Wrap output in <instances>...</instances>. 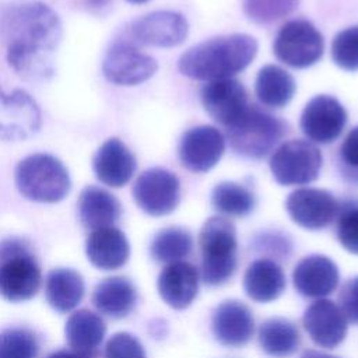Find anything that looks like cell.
Segmentation results:
<instances>
[{
    "mask_svg": "<svg viewBox=\"0 0 358 358\" xmlns=\"http://www.w3.org/2000/svg\"><path fill=\"white\" fill-rule=\"evenodd\" d=\"M129 3H133V4H143V3H147L148 0H127Z\"/></svg>",
    "mask_w": 358,
    "mask_h": 358,
    "instance_id": "b9f144b4",
    "label": "cell"
},
{
    "mask_svg": "<svg viewBox=\"0 0 358 358\" xmlns=\"http://www.w3.org/2000/svg\"><path fill=\"white\" fill-rule=\"evenodd\" d=\"M0 38L10 67L24 78L53 73V52L62 39V22L53 8L39 1L11 4L0 13Z\"/></svg>",
    "mask_w": 358,
    "mask_h": 358,
    "instance_id": "6da1fadb",
    "label": "cell"
},
{
    "mask_svg": "<svg viewBox=\"0 0 358 358\" xmlns=\"http://www.w3.org/2000/svg\"><path fill=\"white\" fill-rule=\"evenodd\" d=\"M323 165L320 150L308 140H288L270 157V172L281 186H302L317 179Z\"/></svg>",
    "mask_w": 358,
    "mask_h": 358,
    "instance_id": "52a82bcc",
    "label": "cell"
},
{
    "mask_svg": "<svg viewBox=\"0 0 358 358\" xmlns=\"http://www.w3.org/2000/svg\"><path fill=\"white\" fill-rule=\"evenodd\" d=\"M193 248V239L189 231L180 227L164 228L155 234L151 241V256L161 263H175L186 257Z\"/></svg>",
    "mask_w": 358,
    "mask_h": 358,
    "instance_id": "4dcf8cb0",
    "label": "cell"
},
{
    "mask_svg": "<svg viewBox=\"0 0 358 358\" xmlns=\"http://www.w3.org/2000/svg\"><path fill=\"white\" fill-rule=\"evenodd\" d=\"M294 287L308 298H323L331 294L340 280L338 268L323 255H310L298 262L292 273Z\"/></svg>",
    "mask_w": 358,
    "mask_h": 358,
    "instance_id": "ac0fdd59",
    "label": "cell"
},
{
    "mask_svg": "<svg viewBox=\"0 0 358 358\" xmlns=\"http://www.w3.org/2000/svg\"><path fill=\"white\" fill-rule=\"evenodd\" d=\"M78 1L83 4V7H85L92 13H101L110 4V0H78Z\"/></svg>",
    "mask_w": 358,
    "mask_h": 358,
    "instance_id": "f35d334b",
    "label": "cell"
},
{
    "mask_svg": "<svg viewBox=\"0 0 358 358\" xmlns=\"http://www.w3.org/2000/svg\"><path fill=\"white\" fill-rule=\"evenodd\" d=\"M45 294L49 305L57 312L74 309L84 295L83 277L71 268H55L48 274Z\"/></svg>",
    "mask_w": 358,
    "mask_h": 358,
    "instance_id": "83f0119b",
    "label": "cell"
},
{
    "mask_svg": "<svg viewBox=\"0 0 358 358\" xmlns=\"http://www.w3.org/2000/svg\"><path fill=\"white\" fill-rule=\"evenodd\" d=\"M333 63L345 71H358V25L340 31L330 48Z\"/></svg>",
    "mask_w": 358,
    "mask_h": 358,
    "instance_id": "836d02e7",
    "label": "cell"
},
{
    "mask_svg": "<svg viewBox=\"0 0 358 358\" xmlns=\"http://www.w3.org/2000/svg\"><path fill=\"white\" fill-rule=\"evenodd\" d=\"M296 84L294 77L280 66H263L255 81V94L262 105L268 108H284L294 98Z\"/></svg>",
    "mask_w": 358,
    "mask_h": 358,
    "instance_id": "4316f807",
    "label": "cell"
},
{
    "mask_svg": "<svg viewBox=\"0 0 358 358\" xmlns=\"http://www.w3.org/2000/svg\"><path fill=\"white\" fill-rule=\"evenodd\" d=\"M243 288L250 299L262 303L271 302L285 289L284 271L270 259L255 260L245 271Z\"/></svg>",
    "mask_w": 358,
    "mask_h": 358,
    "instance_id": "cb8c5ba5",
    "label": "cell"
},
{
    "mask_svg": "<svg viewBox=\"0 0 358 358\" xmlns=\"http://www.w3.org/2000/svg\"><path fill=\"white\" fill-rule=\"evenodd\" d=\"M41 126V109L27 91L14 90L7 94L0 87V140L29 138Z\"/></svg>",
    "mask_w": 358,
    "mask_h": 358,
    "instance_id": "7c38bea8",
    "label": "cell"
},
{
    "mask_svg": "<svg viewBox=\"0 0 358 358\" xmlns=\"http://www.w3.org/2000/svg\"><path fill=\"white\" fill-rule=\"evenodd\" d=\"M120 213L122 207L119 200L102 187L87 186L78 197L80 221L85 228L92 231L113 227Z\"/></svg>",
    "mask_w": 358,
    "mask_h": 358,
    "instance_id": "603a6c76",
    "label": "cell"
},
{
    "mask_svg": "<svg viewBox=\"0 0 358 358\" xmlns=\"http://www.w3.org/2000/svg\"><path fill=\"white\" fill-rule=\"evenodd\" d=\"M211 204L214 210L231 217H245L255 208L256 199L246 186L224 180L214 186L211 192Z\"/></svg>",
    "mask_w": 358,
    "mask_h": 358,
    "instance_id": "f546056e",
    "label": "cell"
},
{
    "mask_svg": "<svg viewBox=\"0 0 358 358\" xmlns=\"http://www.w3.org/2000/svg\"><path fill=\"white\" fill-rule=\"evenodd\" d=\"M200 98L206 112L225 127L235 123L249 106L245 87L234 77L206 83Z\"/></svg>",
    "mask_w": 358,
    "mask_h": 358,
    "instance_id": "2e32d148",
    "label": "cell"
},
{
    "mask_svg": "<svg viewBox=\"0 0 358 358\" xmlns=\"http://www.w3.org/2000/svg\"><path fill=\"white\" fill-rule=\"evenodd\" d=\"M105 358H145V352L134 336L116 333L106 343Z\"/></svg>",
    "mask_w": 358,
    "mask_h": 358,
    "instance_id": "d590c367",
    "label": "cell"
},
{
    "mask_svg": "<svg viewBox=\"0 0 358 358\" xmlns=\"http://www.w3.org/2000/svg\"><path fill=\"white\" fill-rule=\"evenodd\" d=\"M48 358H85L74 351H67V350H60V351H56L53 354H50Z\"/></svg>",
    "mask_w": 358,
    "mask_h": 358,
    "instance_id": "ab89813d",
    "label": "cell"
},
{
    "mask_svg": "<svg viewBox=\"0 0 358 358\" xmlns=\"http://www.w3.org/2000/svg\"><path fill=\"white\" fill-rule=\"evenodd\" d=\"M275 57L294 69H306L316 64L324 52V39L320 31L306 20L287 21L273 42Z\"/></svg>",
    "mask_w": 358,
    "mask_h": 358,
    "instance_id": "ba28073f",
    "label": "cell"
},
{
    "mask_svg": "<svg viewBox=\"0 0 358 358\" xmlns=\"http://www.w3.org/2000/svg\"><path fill=\"white\" fill-rule=\"evenodd\" d=\"M15 186L28 200L36 203H57L71 187L67 168L50 154H31L15 166Z\"/></svg>",
    "mask_w": 358,
    "mask_h": 358,
    "instance_id": "3957f363",
    "label": "cell"
},
{
    "mask_svg": "<svg viewBox=\"0 0 358 358\" xmlns=\"http://www.w3.org/2000/svg\"><path fill=\"white\" fill-rule=\"evenodd\" d=\"M336 197L317 187H299L288 194L285 210L291 220L305 229H322L327 227L338 213Z\"/></svg>",
    "mask_w": 358,
    "mask_h": 358,
    "instance_id": "9a60e30c",
    "label": "cell"
},
{
    "mask_svg": "<svg viewBox=\"0 0 358 358\" xmlns=\"http://www.w3.org/2000/svg\"><path fill=\"white\" fill-rule=\"evenodd\" d=\"M36 336L28 329H7L0 333V358H36Z\"/></svg>",
    "mask_w": 358,
    "mask_h": 358,
    "instance_id": "1f68e13d",
    "label": "cell"
},
{
    "mask_svg": "<svg viewBox=\"0 0 358 358\" xmlns=\"http://www.w3.org/2000/svg\"><path fill=\"white\" fill-rule=\"evenodd\" d=\"M337 239L350 253L358 255V204L345 203L337 213Z\"/></svg>",
    "mask_w": 358,
    "mask_h": 358,
    "instance_id": "e575fe53",
    "label": "cell"
},
{
    "mask_svg": "<svg viewBox=\"0 0 358 358\" xmlns=\"http://www.w3.org/2000/svg\"><path fill=\"white\" fill-rule=\"evenodd\" d=\"M41 285V268L29 246L17 238L0 242V295L11 302L31 299Z\"/></svg>",
    "mask_w": 358,
    "mask_h": 358,
    "instance_id": "8992f818",
    "label": "cell"
},
{
    "mask_svg": "<svg viewBox=\"0 0 358 358\" xmlns=\"http://www.w3.org/2000/svg\"><path fill=\"white\" fill-rule=\"evenodd\" d=\"M214 337L224 345L241 347L253 336L255 320L250 309L239 301H224L211 319Z\"/></svg>",
    "mask_w": 358,
    "mask_h": 358,
    "instance_id": "ffe728a7",
    "label": "cell"
},
{
    "mask_svg": "<svg viewBox=\"0 0 358 358\" xmlns=\"http://www.w3.org/2000/svg\"><path fill=\"white\" fill-rule=\"evenodd\" d=\"M106 331L105 322L91 310H77L66 322V340L74 352L92 358Z\"/></svg>",
    "mask_w": 358,
    "mask_h": 358,
    "instance_id": "d4e9b609",
    "label": "cell"
},
{
    "mask_svg": "<svg viewBox=\"0 0 358 358\" xmlns=\"http://www.w3.org/2000/svg\"><path fill=\"white\" fill-rule=\"evenodd\" d=\"M347 110L337 98L319 94L305 105L299 126L310 141L329 144L340 137L347 124Z\"/></svg>",
    "mask_w": 358,
    "mask_h": 358,
    "instance_id": "8fae6325",
    "label": "cell"
},
{
    "mask_svg": "<svg viewBox=\"0 0 358 358\" xmlns=\"http://www.w3.org/2000/svg\"><path fill=\"white\" fill-rule=\"evenodd\" d=\"M340 309L347 320L358 324V275L351 278L341 289Z\"/></svg>",
    "mask_w": 358,
    "mask_h": 358,
    "instance_id": "74e56055",
    "label": "cell"
},
{
    "mask_svg": "<svg viewBox=\"0 0 358 358\" xmlns=\"http://www.w3.org/2000/svg\"><path fill=\"white\" fill-rule=\"evenodd\" d=\"M133 199L148 215H168L180 201V182L173 172L165 168L145 169L133 185Z\"/></svg>",
    "mask_w": 358,
    "mask_h": 358,
    "instance_id": "30bf717a",
    "label": "cell"
},
{
    "mask_svg": "<svg viewBox=\"0 0 358 358\" xmlns=\"http://www.w3.org/2000/svg\"><path fill=\"white\" fill-rule=\"evenodd\" d=\"M287 131L285 123L271 113L249 105L245 113L227 127L231 148L245 158L260 159L270 154Z\"/></svg>",
    "mask_w": 358,
    "mask_h": 358,
    "instance_id": "5b68a950",
    "label": "cell"
},
{
    "mask_svg": "<svg viewBox=\"0 0 358 358\" xmlns=\"http://www.w3.org/2000/svg\"><path fill=\"white\" fill-rule=\"evenodd\" d=\"M158 292L166 305L175 309L187 308L197 295L199 274L187 262L169 263L158 277Z\"/></svg>",
    "mask_w": 358,
    "mask_h": 358,
    "instance_id": "44dd1931",
    "label": "cell"
},
{
    "mask_svg": "<svg viewBox=\"0 0 358 358\" xmlns=\"http://www.w3.org/2000/svg\"><path fill=\"white\" fill-rule=\"evenodd\" d=\"M301 358H338V357L324 354V352H320V351H315V350H308L301 355Z\"/></svg>",
    "mask_w": 358,
    "mask_h": 358,
    "instance_id": "60d3db41",
    "label": "cell"
},
{
    "mask_svg": "<svg viewBox=\"0 0 358 358\" xmlns=\"http://www.w3.org/2000/svg\"><path fill=\"white\" fill-rule=\"evenodd\" d=\"M301 0H243L246 17L256 24H271L291 14Z\"/></svg>",
    "mask_w": 358,
    "mask_h": 358,
    "instance_id": "d6a6232c",
    "label": "cell"
},
{
    "mask_svg": "<svg viewBox=\"0 0 358 358\" xmlns=\"http://www.w3.org/2000/svg\"><path fill=\"white\" fill-rule=\"evenodd\" d=\"M158 70L154 57L140 52L126 41L115 42L102 62V73L116 85H138L151 78Z\"/></svg>",
    "mask_w": 358,
    "mask_h": 358,
    "instance_id": "4fadbf2b",
    "label": "cell"
},
{
    "mask_svg": "<svg viewBox=\"0 0 358 358\" xmlns=\"http://www.w3.org/2000/svg\"><path fill=\"white\" fill-rule=\"evenodd\" d=\"M85 252L88 260L98 268L116 270L122 267L130 255V246L126 235L115 228L105 227L90 234Z\"/></svg>",
    "mask_w": 358,
    "mask_h": 358,
    "instance_id": "7402d4cb",
    "label": "cell"
},
{
    "mask_svg": "<svg viewBox=\"0 0 358 358\" xmlns=\"http://www.w3.org/2000/svg\"><path fill=\"white\" fill-rule=\"evenodd\" d=\"M259 343L266 354L284 358L296 351L299 333L292 322L284 317H271L262 323L259 329Z\"/></svg>",
    "mask_w": 358,
    "mask_h": 358,
    "instance_id": "f1b7e54d",
    "label": "cell"
},
{
    "mask_svg": "<svg viewBox=\"0 0 358 358\" xmlns=\"http://www.w3.org/2000/svg\"><path fill=\"white\" fill-rule=\"evenodd\" d=\"M92 168L98 180L110 187L124 186L134 175L137 162L130 148L119 138H108L95 152Z\"/></svg>",
    "mask_w": 358,
    "mask_h": 358,
    "instance_id": "d6986e66",
    "label": "cell"
},
{
    "mask_svg": "<svg viewBox=\"0 0 358 358\" xmlns=\"http://www.w3.org/2000/svg\"><path fill=\"white\" fill-rule=\"evenodd\" d=\"M341 172L352 182H358V126L352 127L338 150Z\"/></svg>",
    "mask_w": 358,
    "mask_h": 358,
    "instance_id": "8d00e7d4",
    "label": "cell"
},
{
    "mask_svg": "<svg viewBox=\"0 0 358 358\" xmlns=\"http://www.w3.org/2000/svg\"><path fill=\"white\" fill-rule=\"evenodd\" d=\"M309 337L320 347L334 348L347 334V319L338 305L329 299H317L309 305L302 317Z\"/></svg>",
    "mask_w": 358,
    "mask_h": 358,
    "instance_id": "e0dca14e",
    "label": "cell"
},
{
    "mask_svg": "<svg viewBox=\"0 0 358 358\" xmlns=\"http://www.w3.org/2000/svg\"><path fill=\"white\" fill-rule=\"evenodd\" d=\"M201 249V277L208 285L227 282L236 270V229L224 217H211L199 235Z\"/></svg>",
    "mask_w": 358,
    "mask_h": 358,
    "instance_id": "277c9868",
    "label": "cell"
},
{
    "mask_svg": "<svg viewBox=\"0 0 358 358\" xmlns=\"http://www.w3.org/2000/svg\"><path fill=\"white\" fill-rule=\"evenodd\" d=\"M257 55V41L248 34H231L189 48L178 60L182 76L214 81L231 78L245 70Z\"/></svg>",
    "mask_w": 358,
    "mask_h": 358,
    "instance_id": "7a4b0ae2",
    "label": "cell"
},
{
    "mask_svg": "<svg viewBox=\"0 0 358 358\" xmlns=\"http://www.w3.org/2000/svg\"><path fill=\"white\" fill-rule=\"evenodd\" d=\"M189 34V24L178 11H152L145 14L126 28V42L131 45L173 48L185 42Z\"/></svg>",
    "mask_w": 358,
    "mask_h": 358,
    "instance_id": "9c48e42d",
    "label": "cell"
},
{
    "mask_svg": "<svg viewBox=\"0 0 358 358\" xmlns=\"http://www.w3.org/2000/svg\"><path fill=\"white\" fill-rule=\"evenodd\" d=\"M137 301L134 285L123 277H110L99 282L92 295L95 308L106 316L120 319L127 316Z\"/></svg>",
    "mask_w": 358,
    "mask_h": 358,
    "instance_id": "484cf974",
    "label": "cell"
},
{
    "mask_svg": "<svg viewBox=\"0 0 358 358\" xmlns=\"http://www.w3.org/2000/svg\"><path fill=\"white\" fill-rule=\"evenodd\" d=\"M225 151V138L214 126L200 124L186 130L178 145L179 161L190 172L203 173L213 169Z\"/></svg>",
    "mask_w": 358,
    "mask_h": 358,
    "instance_id": "5bb4252c",
    "label": "cell"
}]
</instances>
